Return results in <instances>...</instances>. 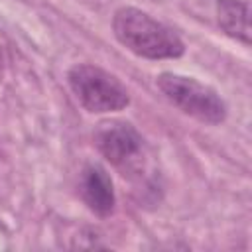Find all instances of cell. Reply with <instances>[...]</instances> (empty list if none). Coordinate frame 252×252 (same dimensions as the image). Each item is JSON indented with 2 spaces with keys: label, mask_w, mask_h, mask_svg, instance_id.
<instances>
[{
  "label": "cell",
  "mask_w": 252,
  "mask_h": 252,
  "mask_svg": "<svg viewBox=\"0 0 252 252\" xmlns=\"http://www.w3.org/2000/svg\"><path fill=\"white\" fill-rule=\"evenodd\" d=\"M112 32L128 51L144 59H175L185 53L183 39L171 28L134 6L114 12Z\"/></svg>",
  "instance_id": "obj_1"
},
{
  "label": "cell",
  "mask_w": 252,
  "mask_h": 252,
  "mask_svg": "<svg viewBox=\"0 0 252 252\" xmlns=\"http://www.w3.org/2000/svg\"><path fill=\"white\" fill-rule=\"evenodd\" d=\"M67 83L79 104L89 112H118L130 104V94L122 81L102 67L77 63L67 71Z\"/></svg>",
  "instance_id": "obj_2"
},
{
  "label": "cell",
  "mask_w": 252,
  "mask_h": 252,
  "mask_svg": "<svg viewBox=\"0 0 252 252\" xmlns=\"http://www.w3.org/2000/svg\"><path fill=\"white\" fill-rule=\"evenodd\" d=\"M156 85L173 106L199 122L220 124L226 118V104L220 94L193 77L165 71L156 77Z\"/></svg>",
  "instance_id": "obj_3"
},
{
  "label": "cell",
  "mask_w": 252,
  "mask_h": 252,
  "mask_svg": "<svg viewBox=\"0 0 252 252\" xmlns=\"http://www.w3.org/2000/svg\"><path fill=\"white\" fill-rule=\"evenodd\" d=\"M93 140L100 156L122 175H136L142 171L146 144L142 134L130 122L104 120L94 128Z\"/></svg>",
  "instance_id": "obj_4"
},
{
  "label": "cell",
  "mask_w": 252,
  "mask_h": 252,
  "mask_svg": "<svg viewBox=\"0 0 252 252\" xmlns=\"http://www.w3.org/2000/svg\"><path fill=\"white\" fill-rule=\"evenodd\" d=\"M79 195L83 203L98 217H108L114 213L116 195L112 187V179L104 167L98 163H89L81 171L79 179Z\"/></svg>",
  "instance_id": "obj_5"
},
{
  "label": "cell",
  "mask_w": 252,
  "mask_h": 252,
  "mask_svg": "<svg viewBox=\"0 0 252 252\" xmlns=\"http://www.w3.org/2000/svg\"><path fill=\"white\" fill-rule=\"evenodd\" d=\"M217 20L220 30L250 45V4L248 0H219L217 2Z\"/></svg>",
  "instance_id": "obj_6"
}]
</instances>
